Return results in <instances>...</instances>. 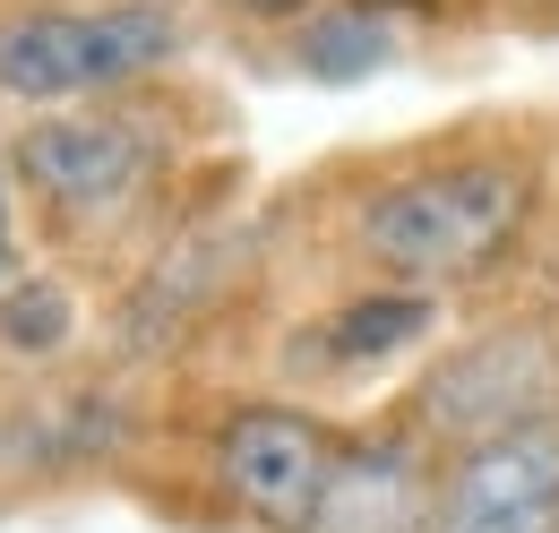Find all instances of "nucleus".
Masks as SVG:
<instances>
[{"instance_id": "obj_5", "label": "nucleus", "mask_w": 559, "mask_h": 533, "mask_svg": "<svg viewBox=\"0 0 559 533\" xmlns=\"http://www.w3.org/2000/svg\"><path fill=\"white\" fill-rule=\"evenodd\" d=\"M328 465H336V439H328L310 413H293V404H250V413H233L224 439H215L224 490L276 533L310 525V508H319V490H328Z\"/></svg>"}, {"instance_id": "obj_9", "label": "nucleus", "mask_w": 559, "mask_h": 533, "mask_svg": "<svg viewBox=\"0 0 559 533\" xmlns=\"http://www.w3.org/2000/svg\"><path fill=\"white\" fill-rule=\"evenodd\" d=\"M430 319H439V301H430V293H370V301L336 310V319L319 328V344H310V353H328V362L361 370V362H388V353L421 344V335H430Z\"/></svg>"}, {"instance_id": "obj_10", "label": "nucleus", "mask_w": 559, "mask_h": 533, "mask_svg": "<svg viewBox=\"0 0 559 533\" xmlns=\"http://www.w3.org/2000/svg\"><path fill=\"white\" fill-rule=\"evenodd\" d=\"M61 335H70V293H61V284L35 275V284H17V293L0 301V344H9V353H52Z\"/></svg>"}, {"instance_id": "obj_8", "label": "nucleus", "mask_w": 559, "mask_h": 533, "mask_svg": "<svg viewBox=\"0 0 559 533\" xmlns=\"http://www.w3.org/2000/svg\"><path fill=\"white\" fill-rule=\"evenodd\" d=\"M301 69L310 78H328V86H353V78H370V69L396 61V17L388 9H370V0H345V9H319L310 26H301Z\"/></svg>"}, {"instance_id": "obj_7", "label": "nucleus", "mask_w": 559, "mask_h": 533, "mask_svg": "<svg viewBox=\"0 0 559 533\" xmlns=\"http://www.w3.org/2000/svg\"><path fill=\"white\" fill-rule=\"evenodd\" d=\"M430 508H439V482L414 448L361 439V448H336L328 490H319L301 533H430Z\"/></svg>"}, {"instance_id": "obj_6", "label": "nucleus", "mask_w": 559, "mask_h": 533, "mask_svg": "<svg viewBox=\"0 0 559 533\" xmlns=\"http://www.w3.org/2000/svg\"><path fill=\"white\" fill-rule=\"evenodd\" d=\"M17 164H26V181L61 206V215L95 224V215H121V206L139 199L146 138L130 130V121H44V130H26Z\"/></svg>"}, {"instance_id": "obj_3", "label": "nucleus", "mask_w": 559, "mask_h": 533, "mask_svg": "<svg viewBox=\"0 0 559 533\" xmlns=\"http://www.w3.org/2000/svg\"><path fill=\"white\" fill-rule=\"evenodd\" d=\"M559 404V344L543 328H499V335H474L456 344L430 379H421V422L483 448L499 430H534L551 422Z\"/></svg>"}, {"instance_id": "obj_1", "label": "nucleus", "mask_w": 559, "mask_h": 533, "mask_svg": "<svg viewBox=\"0 0 559 533\" xmlns=\"http://www.w3.org/2000/svg\"><path fill=\"white\" fill-rule=\"evenodd\" d=\"M534 215V181L508 155H465L439 173H405L361 206V259L388 266L405 293L465 284L508 259V241Z\"/></svg>"}, {"instance_id": "obj_11", "label": "nucleus", "mask_w": 559, "mask_h": 533, "mask_svg": "<svg viewBox=\"0 0 559 533\" xmlns=\"http://www.w3.org/2000/svg\"><path fill=\"white\" fill-rule=\"evenodd\" d=\"M0 275H9V190H0Z\"/></svg>"}, {"instance_id": "obj_2", "label": "nucleus", "mask_w": 559, "mask_h": 533, "mask_svg": "<svg viewBox=\"0 0 559 533\" xmlns=\"http://www.w3.org/2000/svg\"><path fill=\"white\" fill-rule=\"evenodd\" d=\"M181 44L173 9L130 0V9H52L0 26V95L52 104V95H95L112 78H139Z\"/></svg>"}, {"instance_id": "obj_4", "label": "nucleus", "mask_w": 559, "mask_h": 533, "mask_svg": "<svg viewBox=\"0 0 559 533\" xmlns=\"http://www.w3.org/2000/svg\"><path fill=\"white\" fill-rule=\"evenodd\" d=\"M430 533H559V422L465 448L439 482Z\"/></svg>"}]
</instances>
